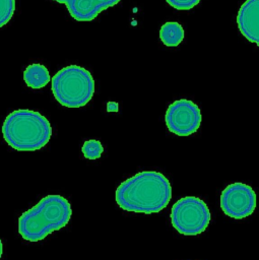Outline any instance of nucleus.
I'll use <instances>...</instances> for the list:
<instances>
[{
	"mask_svg": "<svg viewBox=\"0 0 259 260\" xmlns=\"http://www.w3.org/2000/svg\"><path fill=\"white\" fill-rule=\"evenodd\" d=\"M115 195L123 210L149 214L167 207L172 198V186L161 173L143 171L122 182Z\"/></svg>",
	"mask_w": 259,
	"mask_h": 260,
	"instance_id": "nucleus-1",
	"label": "nucleus"
},
{
	"mask_svg": "<svg viewBox=\"0 0 259 260\" xmlns=\"http://www.w3.org/2000/svg\"><path fill=\"white\" fill-rule=\"evenodd\" d=\"M71 213V205L65 197L48 195L19 216L18 233L28 242H39L64 228Z\"/></svg>",
	"mask_w": 259,
	"mask_h": 260,
	"instance_id": "nucleus-2",
	"label": "nucleus"
},
{
	"mask_svg": "<svg viewBox=\"0 0 259 260\" xmlns=\"http://www.w3.org/2000/svg\"><path fill=\"white\" fill-rule=\"evenodd\" d=\"M6 143L18 151H35L43 148L52 136V126L41 113L18 109L9 113L2 125Z\"/></svg>",
	"mask_w": 259,
	"mask_h": 260,
	"instance_id": "nucleus-3",
	"label": "nucleus"
},
{
	"mask_svg": "<svg viewBox=\"0 0 259 260\" xmlns=\"http://www.w3.org/2000/svg\"><path fill=\"white\" fill-rule=\"evenodd\" d=\"M51 82L55 100L66 108L83 107L94 93V79L91 73L78 65L60 69Z\"/></svg>",
	"mask_w": 259,
	"mask_h": 260,
	"instance_id": "nucleus-4",
	"label": "nucleus"
},
{
	"mask_svg": "<svg viewBox=\"0 0 259 260\" xmlns=\"http://www.w3.org/2000/svg\"><path fill=\"white\" fill-rule=\"evenodd\" d=\"M170 218L172 225L180 234L197 236L207 229L211 213L202 199L186 196L173 205Z\"/></svg>",
	"mask_w": 259,
	"mask_h": 260,
	"instance_id": "nucleus-5",
	"label": "nucleus"
},
{
	"mask_svg": "<svg viewBox=\"0 0 259 260\" xmlns=\"http://www.w3.org/2000/svg\"><path fill=\"white\" fill-rule=\"evenodd\" d=\"M165 120L170 132L178 136H189L199 129L201 112L194 102L181 99L168 107Z\"/></svg>",
	"mask_w": 259,
	"mask_h": 260,
	"instance_id": "nucleus-6",
	"label": "nucleus"
},
{
	"mask_svg": "<svg viewBox=\"0 0 259 260\" xmlns=\"http://www.w3.org/2000/svg\"><path fill=\"white\" fill-rule=\"evenodd\" d=\"M219 204L225 215L235 219H243L254 212L256 193L247 184L233 183L222 190Z\"/></svg>",
	"mask_w": 259,
	"mask_h": 260,
	"instance_id": "nucleus-7",
	"label": "nucleus"
},
{
	"mask_svg": "<svg viewBox=\"0 0 259 260\" xmlns=\"http://www.w3.org/2000/svg\"><path fill=\"white\" fill-rule=\"evenodd\" d=\"M237 24L249 42L259 45V0H246L242 4L237 15Z\"/></svg>",
	"mask_w": 259,
	"mask_h": 260,
	"instance_id": "nucleus-8",
	"label": "nucleus"
},
{
	"mask_svg": "<svg viewBox=\"0 0 259 260\" xmlns=\"http://www.w3.org/2000/svg\"><path fill=\"white\" fill-rule=\"evenodd\" d=\"M121 0H69L65 5L77 21H91L103 10L115 6Z\"/></svg>",
	"mask_w": 259,
	"mask_h": 260,
	"instance_id": "nucleus-9",
	"label": "nucleus"
},
{
	"mask_svg": "<svg viewBox=\"0 0 259 260\" xmlns=\"http://www.w3.org/2000/svg\"><path fill=\"white\" fill-rule=\"evenodd\" d=\"M23 80L28 87L39 89L49 83L51 76L48 68L45 65L34 63L24 69Z\"/></svg>",
	"mask_w": 259,
	"mask_h": 260,
	"instance_id": "nucleus-10",
	"label": "nucleus"
},
{
	"mask_svg": "<svg viewBox=\"0 0 259 260\" xmlns=\"http://www.w3.org/2000/svg\"><path fill=\"white\" fill-rule=\"evenodd\" d=\"M183 26L176 21H168L159 29V39L167 47H177L184 40Z\"/></svg>",
	"mask_w": 259,
	"mask_h": 260,
	"instance_id": "nucleus-11",
	"label": "nucleus"
},
{
	"mask_svg": "<svg viewBox=\"0 0 259 260\" xmlns=\"http://www.w3.org/2000/svg\"><path fill=\"white\" fill-rule=\"evenodd\" d=\"M81 151L85 158L98 159L101 157V155L104 151V147H103L101 141H99L96 139H89L83 143V145L81 147Z\"/></svg>",
	"mask_w": 259,
	"mask_h": 260,
	"instance_id": "nucleus-12",
	"label": "nucleus"
},
{
	"mask_svg": "<svg viewBox=\"0 0 259 260\" xmlns=\"http://www.w3.org/2000/svg\"><path fill=\"white\" fill-rule=\"evenodd\" d=\"M15 7V0H0V27L10 21L14 14Z\"/></svg>",
	"mask_w": 259,
	"mask_h": 260,
	"instance_id": "nucleus-13",
	"label": "nucleus"
},
{
	"mask_svg": "<svg viewBox=\"0 0 259 260\" xmlns=\"http://www.w3.org/2000/svg\"><path fill=\"white\" fill-rule=\"evenodd\" d=\"M169 5L178 10H190L195 7L200 0H166Z\"/></svg>",
	"mask_w": 259,
	"mask_h": 260,
	"instance_id": "nucleus-14",
	"label": "nucleus"
},
{
	"mask_svg": "<svg viewBox=\"0 0 259 260\" xmlns=\"http://www.w3.org/2000/svg\"><path fill=\"white\" fill-rule=\"evenodd\" d=\"M2 252H3V244H2V241L0 239V259L2 257Z\"/></svg>",
	"mask_w": 259,
	"mask_h": 260,
	"instance_id": "nucleus-15",
	"label": "nucleus"
},
{
	"mask_svg": "<svg viewBox=\"0 0 259 260\" xmlns=\"http://www.w3.org/2000/svg\"><path fill=\"white\" fill-rule=\"evenodd\" d=\"M53 1H56L58 3H61V4H66L69 0H53Z\"/></svg>",
	"mask_w": 259,
	"mask_h": 260,
	"instance_id": "nucleus-16",
	"label": "nucleus"
}]
</instances>
